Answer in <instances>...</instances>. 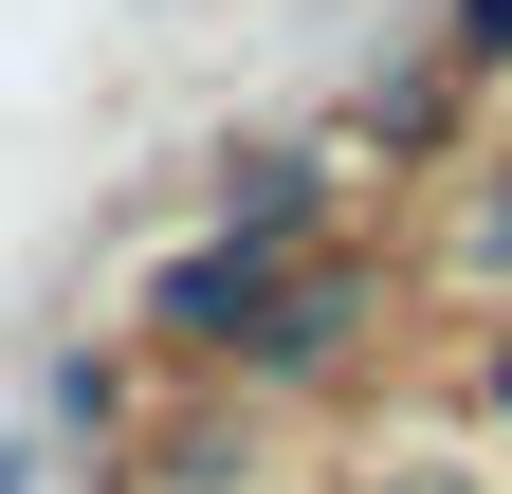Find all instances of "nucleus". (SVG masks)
Listing matches in <instances>:
<instances>
[{
  "instance_id": "nucleus-1",
  "label": "nucleus",
  "mask_w": 512,
  "mask_h": 494,
  "mask_svg": "<svg viewBox=\"0 0 512 494\" xmlns=\"http://www.w3.org/2000/svg\"><path fill=\"white\" fill-rule=\"evenodd\" d=\"M384 275L366 238H311V257H256V238H165L147 275H128V348L183 366V385H238V403H311L348 385V366L384 348Z\"/></svg>"
},
{
  "instance_id": "nucleus-2",
  "label": "nucleus",
  "mask_w": 512,
  "mask_h": 494,
  "mask_svg": "<svg viewBox=\"0 0 512 494\" xmlns=\"http://www.w3.org/2000/svg\"><path fill=\"white\" fill-rule=\"evenodd\" d=\"M202 220L256 238V257H311V238H348V183H330V147H220L202 165Z\"/></svg>"
},
{
  "instance_id": "nucleus-3",
  "label": "nucleus",
  "mask_w": 512,
  "mask_h": 494,
  "mask_svg": "<svg viewBox=\"0 0 512 494\" xmlns=\"http://www.w3.org/2000/svg\"><path fill=\"white\" fill-rule=\"evenodd\" d=\"M110 494H256V403H238V385H202L183 421H128Z\"/></svg>"
},
{
  "instance_id": "nucleus-4",
  "label": "nucleus",
  "mask_w": 512,
  "mask_h": 494,
  "mask_svg": "<svg viewBox=\"0 0 512 494\" xmlns=\"http://www.w3.org/2000/svg\"><path fill=\"white\" fill-rule=\"evenodd\" d=\"M37 421H55V458H128V421H147V348L128 330H74L37 366Z\"/></svg>"
},
{
  "instance_id": "nucleus-5",
  "label": "nucleus",
  "mask_w": 512,
  "mask_h": 494,
  "mask_svg": "<svg viewBox=\"0 0 512 494\" xmlns=\"http://www.w3.org/2000/svg\"><path fill=\"white\" fill-rule=\"evenodd\" d=\"M439 275L512 293V147H476V165H458V202H439Z\"/></svg>"
},
{
  "instance_id": "nucleus-6",
  "label": "nucleus",
  "mask_w": 512,
  "mask_h": 494,
  "mask_svg": "<svg viewBox=\"0 0 512 494\" xmlns=\"http://www.w3.org/2000/svg\"><path fill=\"white\" fill-rule=\"evenodd\" d=\"M439 74H458V92H512V0H439Z\"/></svg>"
},
{
  "instance_id": "nucleus-7",
  "label": "nucleus",
  "mask_w": 512,
  "mask_h": 494,
  "mask_svg": "<svg viewBox=\"0 0 512 494\" xmlns=\"http://www.w3.org/2000/svg\"><path fill=\"white\" fill-rule=\"evenodd\" d=\"M37 476H55V421L19 403V421H0V494H37Z\"/></svg>"
},
{
  "instance_id": "nucleus-8",
  "label": "nucleus",
  "mask_w": 512,
  "mask_h": 494,
  "mask_svg": "<svg viewBox=\"0 0 512 494\" xmlns=\"http://www.w3.org/2000/svg\"><path fill=\"white\" fill-rule=\"evenodd\" d=\"M476 403H494V421H512V330H494V348H476Z\"/></svg>"
}]
</instances>
